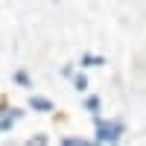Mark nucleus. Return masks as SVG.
<instances>
[{
    "mask_svg": "<svg viewBox=\"0 0 146 146\" xmlns=\"http://www.w3.org/2000/svg\"><path fill=\"white\" fill-rule=\"evenodd\" d=\"M123 131H126V126L120 120H102V117L94 120V140L96 143H117L123 137Z\"/></svg>",
    "mask_w": 146,
    "mask_h": 146,
    "instance_id": "f257e3e1",
    "label": "nucleus"
},
{
    "mask_svg": "<svg viewBox=\"0 0 146 146\" xmlns=\"http://www.w3.org/2000/svg\"><path fill=\"white\" fill-rule=\"evenodd\" d=\"M21 117V111H6L3 117H0V131H6V129H12L15 126V120Z\"/></svg>",
    "mask_w": 146,
    "mask_h": 146,
    "instance_id": "f03ea898",
    "label": "nucleus"
},
{
    "mask_svg": "<svg viewBox=\"0 0 146 146\" xmlns=\"http://www.w3.org/2000/svg\"><path fill=\"white\" fill-rule=\"evenodd\" d=\"M29 105L35 108V111H53V102H50V100H44V96H32Z\"/></svg>",
    "mask_w": 146,
    "mask_h": 146,
    "instance_id": "7ed1b4c3",
    "label": "nucleus"
},
{
    "mask_svg": "<svg viewBox=\"0 0 146 146\" xmlns=\"http://www.w3.org/2000/svg\"><path fill=\"white\" fill-rule=\"evenodd\" d=\"M64 146H88L85 137H64Z\"/></svg>",
    "mask_w": 146,
    "mask_h": 146,
    "instance_id": "20e7f679",
    "label": "nucleus"
},
{
    "mask_svg": "<svg viewBox=\"0 0 146 146\" xmlns=\"http://www.w3.org/2000/svg\"><path fill=\"white\" fill-rule=\"evenodd\" d=\"M85 108H88V111H100V100H96V96H88V100H85Z\"/></svg>",
    "mask_w": 146,
    "mask_h": 146,
    "instance_id": "39448f33",
    "label": "nucleus"
},
{
    "mask_svg": "<svg viewBox=\"0 0 146 146\" xmlns=\"http://www.w3.org/2000/svg\"><path fill=\"white\" fill-rule=\"evenodd\" d=\"M73 85H76L79 91H85V85H88V76H85V73H79V76L73 79Z\"/></svg>",
    "mask_w": 146,
    "mask_h": 146,
    "instance_id": "423d86ee",
    "label": "nucleus"
},
{
    "mask_svg": "<svg viewBox=\"0 0 146 146\" xmlns=\"http://www.w3.org/2000/svg\"><path fill=\"white\" fill-rule=\"evenodd\" d=\"M82 64H88V67H91V64H102V58H100V56H85Z\"/></svg>",
    "mask_w": 146,
    "mask_h": 146,
    "instance_id": "0eeeda50",
    "label": "nucleus"
},
{
    "mask_svg": "<svg viewBox=\"0 0 146 146\" xmlns=\"http://www.w3.org/2000/svg\"><path fill=\"white\" fill-rule=\"evenodd\" d=\"M15 82H18V85H29V76H27L23 70H18V73H15Z\"/></svg>",
    "mask_w": 146,
    "mask_h": 146,
    "instance_id": "6e6552de",
    "label": "nucleus"
}]
</instances>
